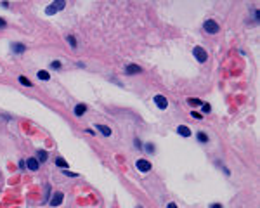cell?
<instances>
[{
	"mask_svg": "<svg viewBox=\"0 0 260 208\" xmlns=\"http://www.w3.org/2000/svg\"><path fill=\"white\" fill-rule=\"evenodd\" d=\"M96 128L101 130L106 137H109V135H111V128H109V127H106V125H101V123H99V125H96Z\"/></svg>",
	"mask_w": 260,
	"mask_h": 208,
	"instance_id": "cell-11",
	"label": "cell"
},
{
	"mask_svg": "<svg viewBox=\"0 0 260 208\" xmlns=\"http://www.w3.org/2000/svg\"><path fill=\"white\" fill-rule=\"evenodd\" d=\"M19 82H21L23 85H26V87H31V85H33V83H31L30 80L26 78V76H23V75H21V76H19Z\"/></svg>",
	"mask_w": 260,
	"mask_h": 208,
	"instance_id": "cell-19",
	"label": "cell"
},
{
	"mask_svg": "<svg viewBox=\"0 0 260 208\" xmlns=\"http://www.w3.org/2000/svg\"><path fill=\"white\" fill-rule=\"evenodd\" d=\"M196 137H198V141H200V142H208V135L203 134V132H198Z\"/></svg>",
	"mask_w": 260,
	"mask_h": 208,
	"instance_id": "cell-18",
	"label": "cell"
},
{
	"mask_svg": "<svg viewBox=\"0 0 260 208\" xmlns=\"http://www.w3.org/2000/svg\"><path fill=\"white\" fill-rule=\"evenodd\" d=\"M187 102H189L191 106H201V104H203V101H200V99H194V97H189V99H187Z\"/></svg>",
	"mask_w": 260,
	"mask_h": 208,
	"instance_id": "cell-17",
	"label": "cell"
},
{
	"mask_svg": "<svg viewBox=\"0 0 260 208\" xmlns=\"http://www.w3.org/2000/svg\"><path fill=\"white\" fill-rule=\"evenodd\" d=\"M11 47H12V52H14V54H21V52H24V49H26L24 45L19 44V42H14Z\"/></svg>",
	"mask_w": 260,
	"mask_h": 208,
	"instance_id": "cell-10",
	"label": "cell"
},
{
	"mask_svg": "<svg viewBox=\"0 0 260 208\" xmlns=\"http://www.w3.org/2000/svg\"><path fill=\"white\" fill-rule=\"evenodd\" d=\"M137 208H142V206H137Z\"/></svg>",
	"mask_w": 260,
	"mask_h": 208,
	"instance_id": "cell-29",
	"label": "cell"
},
{
	"mask_svg": "<svg viewBox=\"0 0 260 208\" xmlns=\"http://www.w3.org/2000/svg\"><path fill=\"white\" fill-rule=\"evenodd\" d=\"M212 208H222V205H212Z\"/></svg>",
	"mask_w": 260,
	"mask_h": 208,
	"instance_id": "cell-28",
	"label": "cell"
},
{
	"mask_svg": "<svg viewBox=\"0 0 260 208\" xmlns=\"http://www.w3.org/2000/svg\"><path fill=\"white\" fill-rule=\"evenodd\" d=\"M64 175H68V177H76L78 174H75V172H70V170H64Z\"/></svg>",
	"mask_w": 260,
	"mask_h": 208,
	"instance_id": "cell-21",
	"label": "cell"
},
{
	"mask_svg": "<svg viewBox=\"0 0 260 208\" xmlns=\"http://www.w3.org/2000/svg\"><path fill=\"white\" fill-rule=\"evenodd\" d=\"M26 167L30 168V170H38V167H40V163H38V160L37 158H28V160H26Z\"/></svg>",
	"mask_w": 260,
	"mask_h": 208,
	"instance_id": "cell-8",
	"label": "cell"
},
{
	"mask_svg": "<svg viewBox=\"0 0 260 208\" xmlns=\"http://www.w3.org/2000/svg\"><path fill=\"white\" fill-rule=\"evenodd\" d=\"M191 116H193V118H196V120H201V118H203V116H201L200 113H196V111H193V113H191Z\"/></svg>",
	"mask_w": 260,
	"mask_h": 208,
	"instance_id": "cell-22",
	"label": "cell"
},
{
	"mask_svg": "<svg viewBox=\"0 0 260 208\" xmlns=\"http://www.w3.org/2000/svg\"><path fill=\"white\" fill-rule=\"evenodd\" d=\"M193 54H194V57H196V59L200 61V63H205V61L208 59V54H206V50H205L203 47H200V45L193 49Z\"/></svg>",
	"mask_w": 260,
	"mask_h": 208,
	"instance_id": "cell-2",
	"label": "cell"
},
{
	"mask_svg": "<svg viewBox=\"0 0 260 208\" xmlns=\"http://www.w3.org/2000/svg\"><path fill=\"white\" fill-rule=\"evenodd\" d=\"M135 167H137L139 172H149L151 170V163L148 160H137L135 161Z\"/></svg>",
	"mask_w": 260,
	"mask_h": 208,
	"instance_id": "cell-4",
	"label": "cell"
},
{
	"mask_svg": "<svg viewBox=\"0 0 260 208\" xmlns=\"http://www.w3.org/2000/svg\"><path fill=\"white\" fill-rule=\"evenodd\" d=\"M125 73L127 75H137V73H142V68L137 66V64H128L125 68Z\"/></svg>",
	"mask_w": 260,
	"mask_h": 208,
	"instance_id": "cell-7",
	"label": "cell"
},
{
	"mask_svg": "<svg viewBox=\"0 0 260 208\" xmlns=\"http://www.w3.org/2000/svg\"><path fill=\"white\" fill-rule=\"evenodd\" d=\"M167 208H179V206H177L175 203H168V205H167Z\"/></svg>",
	"mask_w": 260,
	"mask_h": 208,
	"instance_id": "cell-25",
	"label": "cell"
},
{
	"mask_svg": "<svg viewBox=\"0 0 260 208\" xmlns=\"http://www.w3.org/2000/svg\"><path fill=\"white\" fill-rule=\"evenodd\" d=\"M85 111H87V106H85V104H78L76 108H75V115H76V116H82Z\"/></svg>",
	"mask_w": 260,
	"mask_h": 208,
	"instance_id": "cell-12",
	"label": "cell"
},
{
	"mask_svg": "<svg viewBox=\"0 0 260 208\" xmlns=\"http://www.w3.org/2000/svg\"><path fill=\"white\" fill-rule=\"evenodd\" d=\"M177 134L182 135V137H189V135H191V130H189V127H186V125H179V127H177Z\"/></svg>",
	"mask_w": 260,
	"mask_h": 208,
	"instance_id": "cell-9",
	"label": "cell"
},
{
	"mask_svg": "<svg viewBox=\"0 0 260 208\" xmlns=\"http://www.w3.org/2000/svg\"><path fill=\"white\" fill-rule=\"evenodd\" d=\"M154 102H156V106L160 109H167V106H168V101H167V97L165 96H154Z\"/></svg>",
	"mask_w": 260,
	"mask_h": 208,
	"instance_id": "cell-5",
	"label": "cell"
},
{
	"mask_svg": "<svg viewBox=\"0 0 260 208\" xmlns=\"http://www.w3.org/2000/svg\"><path fill=\"white\" fill-rule=\"evenodd\" d=\"M203 30L206 31V33H217V31H219V24H217V21H213V19H208V21L203 23Z\"/></svg>",
	"mask_w": 260,
	"mask_h": 208,
	"instance_id": "cell-3",
	"label": "cell"
},
{
	"mask_svg": "<svg viewBox=\"0 0 260 208\" xmlns=\"http://www.w3.org/2000/svg\"><path fill=\"white\" fill-rule=\"evenodd\" d=\"M146 149H148L149 153H154V148H153V144H146Z\"/></svg>",
	"mask_w": 260,
	"mask_h": 208,
	"instance_id": "cell-24",
	"label": "cell"
},
{
	"mask_svg": "<svg viewBox=\"0 0 260 208\" xmlns=\"http://www.w3.org/2000/svg\"><path fill=\"white\" fill-rule=\"evenodd\" d=\"M66 40H68V44H70L73 49H76V38H75L73 35H68V37H66Z\"/></svg>",
	"mask_w": 260,
	"mask_h": 208,
	"instance_id": "cell-16",
	"label": "cell"
},
{
	"mask_svg": "<svg viewBox=\"0 0 260 208\" xmlns=\"http://www.w3.org/2000/svg\"><path fill=\"white\" fill-rule=\"evenodd\" d=\"M63 200H64V194L63 193H56L54 196H52V200H50V206H59V205L63 203Z\"/></svg>",
	"mask_w": 260,
	"mask_h": 208,
	"instance_id": "cell-6",
	"label": "cell"
},
{
	"mask_svg": "<svg viewBox=\"0 0 260 208\" xmlns=\"http://www.w3.org/2000/svg\"><path fill=\"white\" fill-rule=\"evenodd\" d=\"M52 68H54V70H59V68H61V63H59V61H54V63H52Z\"/></svg>",
	"mask_w": 260,
	"mask_h": 208,
	"instance_id": "cell-23",
	"label": "cell"
},
{
	"mask_svg": "<svg viewBox=\"0 0 260 208\" xmlns=\"http://www.w3.org/2000/svg\"><path fill=\"white\" fill-rule=\"evenodd\" d=\"M56 165H57L59 168H66V167H68V161L63 160V158L59 156V158H56Z\"/></svg>",
	"mask_w": 260,
	"mask_h": 208,
	"instance_id": "cell-15",
	"label": "cell"
},
{
	"mask_svg": "<svg viewBox=\"0 0 260 208\" xmlns=\"http://www.w3.org/2000/svg\"><path fill=\"white\" fill-rule=\"evenodd\" d=\"M37 76L40 78V80H44V82H47L49 78H50V75H49L45 70H40V71H38V73H37Z\"/></svg>",
	"mask_w": 260,
	"mask_h": 208,
	"instance_id": "cell-14",
	"label": "cell"
},
{
	"mask_svg": "<svg viewBox=\"0 0 260 208\" xmlns=\"http://www.w3.org/2000/svg\"><path fill=\"white\" fill-rule=\"evenodd\" d=\"M26 167V161H19V168H24Z\"/></svg>",
	"mask_w": 260,
	"mask_h": 208,
	"instance_id": "cell-27",
	"label": "cell"
},
{
	"mask_svg": "<svg viewBox=\"0 0 260 208\" xmlns=\"http://www.w3.org/2000/svg\"><path fill=\"white\" fill-rule=\"evenodd\" d=\"M37 158H38V163H40V161H47V153L44 151V149H40V151H37Z\"/></svg>",
	"mask_w": 260,
	"mask_h": 208,
	"instance_id": "cell-13",
	"label": "cell"
},
{
	"mask_svg": "<svg viewBox=\"0 0 260 208\" xmlns=\"http://www.w3.org/2000/svg\"><path fill=\"white\" fill-rule=\"evenodd\" d=\"M0 28H5V21L2 18H0Z\"/></svg>",
	"mask_w": 260,
	"mask_h": 208,
	"instance_id": "cell-26",
	"label": "cell"
},
{
	"mask_svg": "<svg viewBox=\"0 0 260 208\" xmlns=\"http://www.w3.org/2000/svg\"><path fill=\"white\" fill-rule=\"evenodd\" d=\"M201 108H203V113H210V111H212L210 104H206V102H203V104H201Z\"/></svg>",
	"mask_w": 260,
	"mask_h": 208,
	"instance_id": "cell-20",
	"label": "cell"
},
{
	"mask_svg": "<svg viewBox=\"0 0 260 208\" xmlns=\"http://www.w3.org/2000/svg\"><path fill=\"white\" fill-rule=\"evenodd\" d=\"M64 7H66V2H63V0L52 2L50 5H47V9H45V14H47V16H52V14H56L57 11H63Z\"/></svg>",
	"mask_w": 260,
	"mask_h": 208,
	"instance_id": "cell-1",
	"label": "cell"
}]
</instances>
